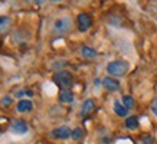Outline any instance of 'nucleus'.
Returning a JSON list of instances; mask_svg holds the SVG:
<instances>
[{
	"instance_id": "obj_1",
	"label": "nucleus",
	"mask_w": 157,
	"mask_h": 144,
	"mask_svg": "<svg viewBox=\"0 0 157 144\" xmlns=\"http://www.w3.org/2000/svg\"><path fill=\"white\" fill-rule=\"evenodd\" d=\"M130 69V63L127 61H123V59H118V61H113L107 65V72L113 78H121L124 77Z\"/></svg>"
},
{
	"instance_id": "obj_2",
	"label": "nucleus",
	"mask_w": 157,
	"mask_h": 144,
	"mask_svg": "<svg viewBox=\"0 0 157 144\" xmlns=\"http://www.w3.org/2000/svg\"><path fill=\"white\" fill-rule=\"evenodd\" d=\"M53 82L62 89H69L74 84V77L69 71H58L53 75Z\"/></svg>"
},
{
	"instance_id": "obj_3",
	"label": "nucleus",
	"mask_w": 157,
	"mask_h": 144,
	"mask_svg": "<svg viewBox=\"0 0 157 144\" xmlns=\"http://www.w3.org/2000/svg\"><path fill=\"white\" fill-rule=\"evenodd\" d=\"M72 29V19L69 16H63L55 20L53 23V33L55 35H67Z\"/></svg>"
},
{
	"instance_id": "obj_4",
	"label": "nucleus",
	"mask_w": 157,
	"mask_h": 144,
	"mask_svg": "<svg viewBox=\"0 0 157 144\" xmlns=\"http://www.w3.org/2000/svg\"><path fill=\"white\" fill-rule=\"evenodd\" d=\"M76 25H78V30L79 32H86L90 30V28L92 26V17L88 13H79L76 17Z\"/></svg>"
},
{
	"instance_id": "obj_5",
	"label": "nucleus",
	"mask_w": 157,
	"mask_h": 144,
	"mask_svg": "<svg viewBox=\"0 0 157 144\" xmlns=\"http://www.w3.org/2000/svg\"><path fill=\"white\" fill-rule=\"evenodd\" d=\"M72 134V130L67 125H61V127H58V128H53L51 131V135H52L55 140H67L69 138Z\"/></svg>"
},
{
	"instance_id": "obj_6",
	"label": "nucleus",
	"mask_w": 157,
	"mask_h": 144,
	"mask_svg": "<svg viewBox=\"0 0 157 144\" xmlns=\"http://www.w3.org/2000/svg\"><path fill=\"white\" fill-rule=\"evenodd\" d=\"M10 130H12L13 134L23 135L29 131V125L26 124L23 120H13L12 121V124H10Z\"/></svg>"
},
{
	"instance_id": "obj_7",
	"label": "nucleus",
	"mask_w": 157,
	"mask_h": 144,
	"mask_svg": "<svg viewBox=\"0 0 157 144\" xmlns=\"http://www.w3.org/2000/svg\"><path fill=\"white\" fill-rule=\"evenodd\" d=\"M102 86H104L105 91L115 92L120 89V82L113 77H105L104 79H102Z\"/></svg>"
},
{
	"instance_id": "obj_8",
	"label": "nucleus",
	"mask_w": 157,
	"mask_h": 144,
	"mask_svg": "<svg viewBox=\"0 0 157 144\" xmlns=\"http://www.w3.org/2000/svg\"><path fill=\"white\" fill-rule=\"evenodd\" d=\"M13 25V19L10 16H0V35H5Z\"/></svg>"
},
{
	"instance_id": "obj_9",
	"label": "nucleus",
	"mask_w": 157,
	"mask_h": 144,
	"mask_svg": "<svg viewBox=\"0 0 157 144\" xmlns=\"http://www.w3.org/2000/svg\"><path fill=\"white\" fill-rule=\"evenodd\" d=\"M17 112H29V111L33 110V102L30 100H20L16 105Z\"/></svg>"
},
{
	"instance_id": "obj_10",
	"label": "nucleus",
	"mask_w": 157,
	"mask_h": 144,
	"mask_svg": "<svg viewBox=\"0 0 157 144\" xmlns=\"http://www.w3.org/2000/svg\"><path fill=\"white\" fill-rule=\"evenodd\" d=\"M95 108V104H94V101L92 100H85L84 101V104H82V108H81V117H86V115H90L92 111Z\"/></svg>"
},
{
	"instance_id": "obj_11",
	"label": "nucleus",
	"mask_w": 157,
	"mask_h": 144,
	"mask_svg": "<svg viewBox=\"0 0 157 144\" xmlns=\"http://www.w3.org/2000/svg\"><path fill=\"white\" fill-rule=\"evenodd\" d=\"M81 55L84 58H86V59H92V58H95L98 53H97V51L94 48L84 45V46H81Z\"/></svg>"
},
{
	"instance_id": "obj_12",
	"label": "nucleus",
	"mask_w": 157,
	"mask_h": 144,
	"mask_svg": "<svg viewBox=\"0 0 157 144\" xmlns=\"http://www.w3.org/2000/svg\"><path fill=\"white\" fill-rule=\"evenodd\" d=\"M59 101L63 102V104H69L74 101V94H72L69 89H62L59 92Z\"/></svg>"
},
{
	"instance_id": "obj_13",
	"label": "nucleus",
	"mask_w": 157,
	"mask_h": 144,
	"mask_svg": "<svg viewBox=\"0 0 157 144\" xmlns=\"http://www.w3.org/2000/svg\"><path fill=\"white\" fill-rule=\"evenodd\" d=\"M114 112L118 115V117H125V115L128 114V110L124 107V104H121L120 101L115 100L114 101Z\"/></svg>"
},
{
	"instance_id": "obj_14",
	"label": "nucleus",
	"mask_w": 157,
	"mask_h": 144,
	"mask_svg": "<svg viewBox=\"0 0 157 144\" xmlns=\"http://www.w3.org/2000/svg\"><path fill=\"white\" fill-rule=\"evenodd\" d=\"M125 127L128 130H137L138 128V118L136 115H131L125 120Z\"/></svg>"
},
{
	"instance_id": "obj_15",
	"label": "nucleus",
	"mask_w": 157,
	"mask_h": 144,
	"mask_svg": "<svg viewBox=\"0 0 157 144\" xmlns=\"http://www.w3.org/2000/svg\"><path fill=\"white\" fill-rule=\"evenodd\" d=\"M123 102H124V107L127 108V110H130V108H133L134 107V98L131 95H124L123 97Z\"/></svg>"
},
{
	"instance_id": "obj_16",
	"label": "nucleus",
	"mask_w": 157,
	"mask_h": 144,
	"mask_svg": "<svg viewBox=\"0 0 157 144\" xmlns=\"http://www.w3.org/2000/svg\"><path fill=\"white\" fill-rule=\"evenodd\" d=\"M82 134H84L82 128H81V127H76L75 130H72L71 137H72L74 140H81V138H82Z\"/></svg>"
},
{
	"instance_id": "obj_17",
	"label": "nucleus",
	"mask_w": 157,
	"mask_h": 144,
	"mask_svg": "<svg viewBox=\"0 0 157 144\" xmlns=\"http://www.w3.org/2000/svg\"><path fill=\"white\" fill-rule=\"evenodd\" d=\"M141 143L143 144H154V137H151V135H143Z\"/></svg>"
},
{
	"instance_id": "obj_18",
	"label": "nucleus",
	"mask_w": 157,
	"mask_h": 144,
	"mask_svg": "<svg viewBox=\"0 0 157 144\" xmlns=\"http://www.w3.org/2000/svg\"><path fill=\"white\" fill-rule=\"evenodd\" d=\"M151 111H153V114L157 117V97H156V100L153 101V105H151Z\"/></svg>"
},
{
	"instance_id": "obj_19",
	"label": "nucleus",
	"mask_w": 157,
	"mask_h": 144,
	"mask_svg": "<svg viewBox=\"0 0 157 144\" xmlns=\"http://www.w3.org/2000/svg\"><path fill=\"white\" fill-rule=\"evenodd\" d=\"M10 102H12V98H9V97H6L5 100L2 101V104H3V105H9Z\"/></svg>"
}]
</instances>
